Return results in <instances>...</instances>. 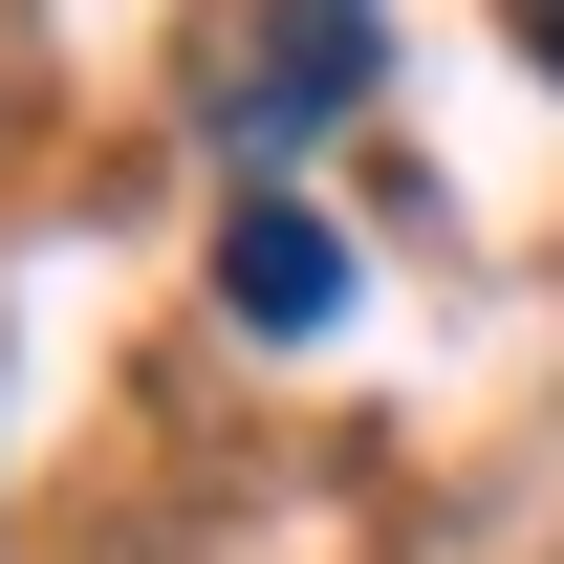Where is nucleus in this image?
Segmentation results:
<instances>
[{
  "instance_id": "obj_2",
  "label": "nucleus",
  "mask_w": 564,
  "mask_h": 564,
  "mask_svg": "<svg viewBox=\"0 0 564 564\" xmlns=\"http://www.w3.org/2000/svg\"><path fill=\"white\" fill-rule=\"evenodd\" d=\"M217 304H239L261 348H326V326H348V239L282 196V174H239V217H217Z\"/></svg>"
},
{
  "instance_id": "obj_3",
  "label": "nucleus",
  "mask_w": 564,
  "mask_h": 564,
  "mask_svg": "<svg viewBox=\"0 0 564 564\" xmlns=\"http://www.w3.org/2000/svg\"><path fill=\"white\" fill-rule=\"evenodd\" d=\"M543 87H564V0H543Z\"/></svg>"
},
{
  "instance_id": "obj_1",
  "label": "nucleus",
  "mask_w": 564,
  "mask_h": 564,
  "mask_svg": "<svg viewBox=\"0 0 564 564\" xmlns=\"http://www.w3.org/2000/svg\"><path fill=\"white\" fill-rule=\"evenodd\" d=\"M369 109V0H261L239 44H217V131L239 152H304Z\"/></svg>"
}]
</instances>
